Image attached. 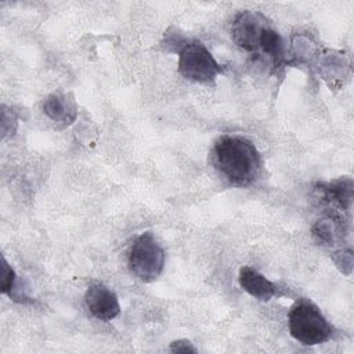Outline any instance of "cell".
Wrapping results in <instances>:
<instances>
[{
  "label": "cell",
  "mask_w": 354,
  "mask_h": 354,
  "mask_svg": "<svg viewBox=\"0 0 354 354\" xmlns=\"http://www.w3.org/2000/svg\"><path fill=\"white\" fill-rule=\"evenodd\" d=\"M212 163L224 180L238 187L253 183L261 169L256 147L239 136L220 137L212 149Z\"/></svg>",
  "instance_id": "cell-1"
},
{
  "label": "cell",
  "mask_w": 354,
  "mask_h": 354,
  "mask_svg": "<svg viewBox=\"0 0 354 354\" xmlns=\"http://www.w3.org/2000/svg\"><path fill=\"white\" fill-rule=\"evenodd\" d=\"M129 268L144 282L155 281L163 271L165 252L155 238L145 232L140 235L129 250Z\"/></svg>",
  "instance_id": "cell-3"
},
{
  "label": "cell",
  "mask_w": 354,
  "mask_h": 354,
  "mask_svg": "<svg viewBox=\"0 0 354 354\" xmlns=\"http://www.w3.org/2000/svg\"><path fill=\"white\" fill-rule=\"evenodd\" d=\"M259 48L272 58L275 62H279L283 58V41L281 35L272 29L271 26H266L261 32L260 40H259Z\"/></svg>",
  "instance_id": "cell-9"
},
{
  "label": "cell",
  "mask_w": 354,
  "mask_h": 354,
  "mask_svg": "<svg viewBox=\"0 0 354 354\" xmlns=\"http://www.w3.org/2000/svg\"><path fill=\"white\" fill-rule=\"evenodd\" d=\"M266 26L267 22L261 14L241 12L232 24V39L243 50L256 51L259 50V40Z\"/></svg>",
  "instance_id": "cell-5"
},
{
  "label": "cell",
  "mask_w": 354,
  "mask_h": 354,
  "mask_svg": "<svg viewBox=\"0 0 354 354\" xmlns=\"http://www.w3.org/2000/svg\"><path fill=\"white\" fill-rule=\"evenodd\" d=\"M84 301L88 311L98 319L111 321L120 313L116 295L105 285H91L84 293Z\"/></svg>",
  "instance_id": "cell-6"
},
{
  "label": "cell",
  "mask_w": 354,
  "mask_h": 354,
  "mask_svg": "<svg viewBox=\"0 0 354 354\" xmlns=\"http://www.w3.org/2000/svg\"><path fill=\"white\" fill-rule=\"evenodd\" d=\"M15 272L11 266L7 263L4 256L1 257V293L11 297V292L15 286Z\"/></svg>",
  "instance_id": "cell-10"
},
{
  "label": "cell",
  "mask_w": 354,
  "mask_h": 354,
  "mask_svg": "<svg viewBox=\"0 0 354 354\" xmlns=\"http://www.w3.org/2000/svg\"><path fill=\"white\" fill-rule=\"evenodd\" d=\"M170 351H173V353H188V351L195 353L196 348L188 340H177L170 344Z\"/></svg>",
  "instance_id": "cell-11"
},
{
  "label": "cell",
  "mask_w": 354,
  "mask_h": 354,
  "mask_svg": "<svg viewBox=\"0 0 354 354\" xmlns=\"http://www.w3.org/2000/svg\"><path fill=\"white\" fill-rule=\"evenodd\" d=\"M289 332L297 342L315 346L330 337L332 326L317 306L308 300H300L290 308Z\"/></svg>",
  "instance_id": "cell-2"
},
{
  "label": "cell",
  "mask_w": 354,
  "mask_h": 354,
  "mask_svg": "<svg viewBox=\"0 0 354 354\" xmlns=\"http://www.w3.org/2000/svg\"><path fill=\"white\" fill-rule=\"evenodd\" d=\"M238 281L245 292L263 301L270 300L277 293L275 285L271 281H268L264 275H261L259 271L250 267L241 268Z\"/></svg>",
  "instance_id": "cell-7"
},
{
  "label": "cell",
  "mask_w": 354,
  "mask_h": 354,
  "mask_svg": "<svg viewBox=\"0 0 354 354\" xmlns=\"http://www.w3.org/2000/svg\"><path fill=\"white\" fill-rule=\"evenodd\" d=\"M178 72L188 80L210 83L221 72V66L203 43L192 41L180 50Z\"/></svg>",
  "instance_id": "cell-4"
},
{
  "label": "cell",
  "mask_w": 354,
  "mask_h": 354,
  "mask_svg": "<svg viewBox=\"0 0 354 354\" xmlns=\"http://www.w3.org/2000/svg\"><path fill=\"white\" fill-rule=\"evenodd\" d=\"M43 112L53 122L69 124L76 116V109L72 100H68L65 95L51 94L43 101Z\"/></svg>",
  "instance_id": "cell-8"
}]
</instances>
